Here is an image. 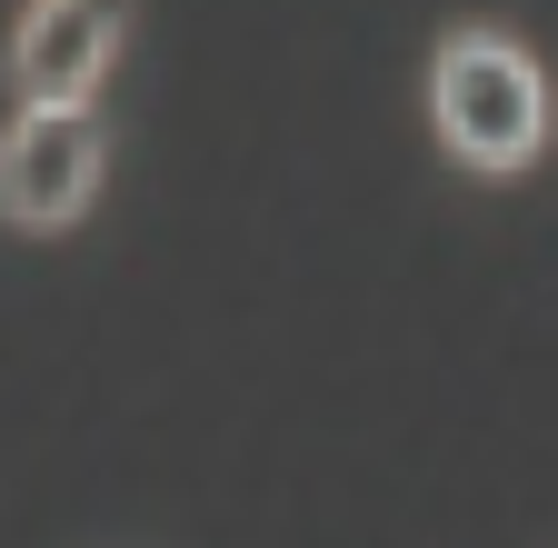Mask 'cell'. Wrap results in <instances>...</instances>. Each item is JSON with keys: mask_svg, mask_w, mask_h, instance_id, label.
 <instances>
[{"mask_svg": "<svg viewBox=\"0 0 558 548\" xmlns=\"http://www.w3.org/2000/svg\"><path fill=\"white\" fill-rule=\"evenodd\" d=\"M429 110H439V141L469 170H519L548 141V81L538 60L499 31H459L429 71Z\"/></svg>", "mask_w": 558, "mask_h": 548, "instance_id": "obj_1", "label": "cell"}, {"mask_svg": "<svg viewBox=\"0 0 558 548\" xmlns=\"http://www.w3.org/2000/svg\"><path fill=\"white\" fill-rule=\"evenodd\" d=\"M100 190V120L90 100H31L0 141V210L21 230H60L81 220Z\"/></svg>", "mask_w": 558, "mask_h": 548, "instance_id": "obj_2", "label": "cell"}, {"mask_svg": "<svg viewBox=\"0 0 558 548\" xmlns=\"http://www.w3.org/2000/svg\"><path fill=\"white\" fill-rule=\"evenodd\" d=\"M120 11L130 0H31V21L11 40V71L31 100H90L110 50H120Z\"/></svg>", "mask_w": 558, "mask_h": 548, "instance_id": "obj_3", "label": "cell"}]
</instances>
